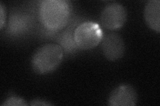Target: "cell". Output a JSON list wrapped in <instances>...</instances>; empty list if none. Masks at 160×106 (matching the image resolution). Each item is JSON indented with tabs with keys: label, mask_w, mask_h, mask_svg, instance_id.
I'll return each instance as SVG.
<instances>
[{
	"label": "cell",
	"mask_w": 160,
	"mask_h": 106,
	"mask_svg": "<svg viewBox=\"0 0 160 106\" xmlns=\"http://www.w3.org/2000/svg\"><path fill=\"white\" fill-rule=\"evenodd\" d=\"M138 102L136 89L128 84H120L109 95L108 104L110 106H134Z\"/></svg>",
	"instance_id": "8992f818"
},
{
	"label": "cell",
	"mask_w": 160,
	"mask_h": 106,
	"mask_svg": "<svg viewBox=\"0 0 160 106\" xmlns=\"http://www.w3.org/2000/svg\"><path fill=\"white\" fill-rule=\"evenodd\" d=\"M73 33L74 31H72V29L69 27V29H68L66 31L63 32L61 38L59 40L60 46L62 47L63 50L65 49L68 53L76 51L78 48L77 45L75 43Z\"/></svg>",
	"instance_id": "9c48e42d"
},
{
	"label": "cell",
	"mask_w": 160,
	"mask_h": 106,
	"mask_svg": "<svg viewBox=\"0 0 160 106\" xmlns=\"http://www.w3.org/2000/svg\"><path fill=\"white\" fill-rule=\"evenodd\" d=\"M6 12L4 5L1 2L0 3V29H2L4 24L6 23Z\"/></svg>",
	"instance_id": "8fae6325"
},
{
	"label": "cell",
	"mask_w": 160,
	"mask_h": 106,
	"mask_svg": "<svg viewBox=\"0 0 160 106\" xmlns=\"http://www.w3.org/2000/svg\"><path fill=\"white\" fill-rule=\"evenodd\" d=\"M29 105H52V104L46 100L41 99H35L31 101Z\"/></svg>",
	"instance_id": "7c38bea8"
},
{
	"label": "cell",
	"mask_w": 160,
	"mask_h": 106,
	"mask_svg": "<svg viewBox=\"0 0 160 106\" xmlns=\"http://www.w3.org/2000/svg\"><path fill=\"white\" fill-rule=\"evenodd\" d=\"M72 11V3L66 0H46L39 7V19L46 29L57 31L68 24Z\"/></svg>",
	"instance_id": "6da1fadb"
},
{
	"label": "cell",
	"mask_w": 160,
	"mask_h": 106,
	"mask_svg": "<svg viewBox=\"0 0 160 106\" xmlns=\"http://www.w3.org/2000/svg\"><path fill=\"white\" fill-rule=\"evenodd\" d=\"M144 18L148 26L153 31L160 32V2L151 0L148 2L144 9Z\"/></svg>",
	"instance_id": "52a82bcc"
},
{
	"label": "cell",
	"mask_w": 160,
	"mask_h": 106,
	"mask_svg": "<svg viewBox=\"0 0 160 106\" xmlns=\"http://www.w3.org/2000/svg\"><path fill=\"white\" fill-rule=\"evenodd\" d=\"M126 20V9L119 3L108 5L103 9L100 16V22L102 26L112 31L122 28Z\"/></svg>",
	"instance_id": "277c9868"
},
{
	"label": "cell",
	"mask_w": 160,
	"mask_h": 106,
	"mask_svg": "<svg viewBox=\"0 0 160 106\" xmlns=\"http://www.w3.org/2000/svg\"><path fill=\"white\" fill-rule=\"evenodd\" d=\"M32 20L29 16L23 13H14L10 16L8 33L19 35L28 31L31 27Z\"/></svg>",
	"instance_id": "ba28073f"
},
{
	"label": "cell",
	"mask_w": 160,
	"mask_h": 106,
	"mask_svg": "<svg viewBox=\"0 0 160 106\" xmlns=\"http://www.w3.org/2000/svg\"><path fill=\"white\" fill-rule=\"evenodd\" d=\"M102 39V50L108 60L116 61L124 56L126 46L121 35L116 33H111L106 35Z\"/></svg>",
	"instance_id": "5b68a950"
},
{
	"label": "cell",
	"mask_w": 160,
	"mask_h": 106,
	"mask_svg": "<svg viewBox=\"0 0 160 106\" xmlns=\"http://www.w3.org/2000/svg\"><path fill=\"white\" fill-rule=\"evenodd\" d=\"M8 105L26 106V105H28V104L23 98L13 95V96L8 97L2 104V106H8Z\"/></svg>",
	"instance_id": "30bf717a"
},
{
	"label": "cell",
	"mask_w": 160,
	"mask_h": 106,
	"mask_svg": "<svg viewBox=\"0 0 160 106\" xmlns=\"http://www.w3.org/2000/svg\"><path fill=\"white\" fill-rule=\"evenodd\" d=\"M63 50L58 44L48 43L39 47L33 54L31 64L33 71L45 74L56 70L62 63Z\"/></svg>",
	"instance_id": "7a4b0ae2"
},
{
	"label": "cell",
	"mask_w": 160,
	"mask_h": 106,
	"mask_svg": "<svg viewBox=\"0 0 160 106\" xmlns=\"http://www.w3.org/2000/svg\"><path fill=\"white\" fill-rule=\"evenodd\" d=\"M73 37L78 48L89 50L97 47L103 39V32L99 25L86 21L75 29Z\"/></svg>",
	"instance_id": "3957f363"
}]
</instances>
